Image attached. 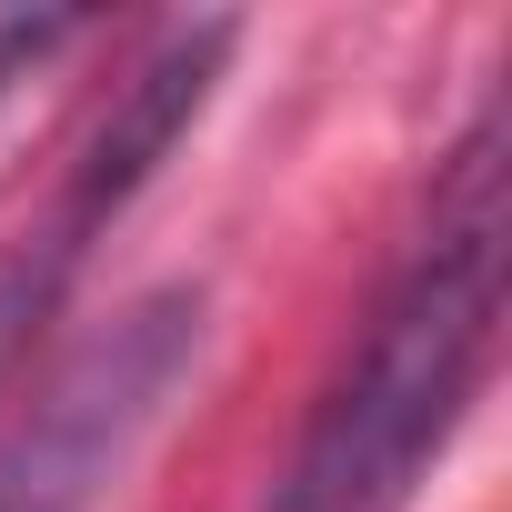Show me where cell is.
Listing matches in <instances>:
<instances>
[{"mask_svg":"<svg viewBox=\"0 0 512 512\" xmlns=\"http://www.w3.org/2000/svg\"><path fill=\"white\" fill-rule=\"evenodd\" d=\"M502 251H512L502 111H482L452 141L422 241L402 251L362 342L322 382L262 512H402L422 492V472L462 432V412L492 372V342H502Z\"/></svg>","mask_w":512,"mask_h":512,"instance_id":"6da1fadb","label":"cell"},{"mask_svg":"<svg viewBox=\"0 0 512 512\" xmlns=\"http://www.w3.org/2000/svg\"><path fill=\"white\" fill-rule=\"evenodd\" d=\"M201 292H141L91 342L51 362V382L0 422V512H101V492L131 472L151 422L201 362Z\"/></svg>","mask_w":512,"mask_h":512,"instance_id":"7a4b0ae2","label":"cell"},{"mask_svg":"<svg viewBox=\"0 0 512 512\" xmlns=\"http://www.w3.org/2000/svg\"><path fill=\"white\" fill-rule=\"evenodd\" d=\"M221 61H231V21H201V31H171L121 91H111V111H101V131H91V151H81V171H71V201H61V221H51V241H91L161 161H171V141L201 121V101H211V81H221Z\"/></svg>","mask_w":512,"mask_h":512,"instance_id":"3957f363","label":"cell"},{"mask_svg":"<svg viewBox=\"0 0 512 512\" xmlns=\"http://www.w3.org/2000/svg\"><path fill=\"white\" fill-rule=\"evenodd\" d=\"M71 262H81V251H71V241H51V231H41L31 251H0V362H11V352H21V332L61 302Z\"/></svg>","mask_w":512,"mask_h":512,"instance_id":"277c9868","label":"cell"},{"mask_svg":"<svg viewBox=\"0 0 512 512\" xmlns=\"http://www.w3.org/2000/svg\"><path fill=\"white\" fill-rule=\"evenodd\" d=\"M71 41H81V21H71V11H0V101H11L51 51H71Z\"/></svg>","mask_w":512,"mask_h":512,"instance_id":"5b68a950","label":"cell"}]
</instances>
